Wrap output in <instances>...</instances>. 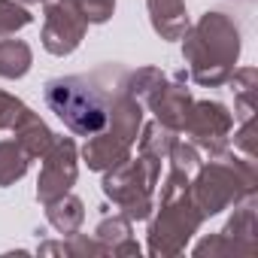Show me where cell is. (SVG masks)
<instances>
[{
  "label": "cell",
  "instance_id": "obj_1",
  "mask_svg": "<svg viewBox=\"0 0 258 258\" xmlns=\"http://www.w3.org/2000/svg\"><path fill=\"white\" fill-rule=\"evenodd\" d=\"M127 70L121 64H103L91 73L55 76L43 85L46 106L76 137H91L106 127L112 100L124 91Z\"/></svg>",
  "mask_w": 258,
  "mask_h": 258
},
{
  "label": "cell",
  "instance_id": "obj_2",
  "mask_svg": "<svg viewBox=\"0 0 258 258\" xmlns=\"http://www.w3.org/2000/svg\"><path fill=\"white\" fill-rule=\"evenodd\" d=\"M240 40V28L228 13L207 10L198 25H188V31L182 34V58L188 64V79L204 88L228 85L243 49Z\"/></svg>",
  "mask_w": 258,
  "mask_h": 258
},
{
  "label": "cell",
  "instance_id": "obj_3",
  "mask_svg": "<svg viewBox=\"0 0 258 258\" xmlns=\"http://www.w3.org/2000/svg\"><path fill=\"white\" fill-rule=\"evenodd\" d=\"M188 182H191V176H185V173H179V170H170V173L164 176L158 207H155L152 216L146 219V222H149V231H146V252H149L152 258H173V255H182L185 246L191 243V237H195V234L201 231V225H204V216H201V210H198L195 201H191Z\"/></svg>",
  "mask_w": 258,
  "mask_h": 258
},
{
  "label": "cell",
  "instance_id": "obj_4",
  "mask_svg": "<svg viewBox=\"0 0 258 258\" xmlns=\"http://www.w3.org/2000/svg\"><path fill=\"white\" fill-rule=\"evenodd\" d=\"M191 201L201 210L204 219L219 216L222 210H231L234 204H240L243 198L258 191V170L255 161L246 155H237L231 149L210 155V161L198 167V173L188 182Z\"/></svg>",
  "mask_w": 258,
  "mask_h": 258
},
{
  "label": "cell",
  "instance_id": "obj_5",
  "mask_svg": "<svg viewBox=\"0 0 258 258\" xmlns=\"http://www.w3.org/2000/svg\"><path fill=\"white\" fill-rule=\"evenodd\" d=\"M161 179V161L146 155H131L127 161L103 170V195L131 222H146L155 210V185Z\"/></svg>",
  "mask_w": 258,
  "mask_h": 258
},
{
  "label": "cell",
  "instance_id": "obj_6",
  "mask_svg": "<svg viewBox=\"0 0 258 258\" xmlns=\"http://www.w3.org/2000/svg\"><path fill=\"white\" fill-rule=\"evenodd\" d=\"M88 34V22L76 0H46L43 4V31L40 43L49 55L67 58L73 55Z\"/></svg>",
  "mask_w": 258,
  "mask_h": 258
},
{
  "label": "cell",
  "instance_id": "obj_7",
  "mask_svg": "<svg viewBox=\"0 0 258 258\" xmlns=\"http://www.w3.org/2000/svg\"><path fill=\"white\" fill-rule=\"evenodd\" d=\"M231 127H234V115L225 103H219V100H191L188 118L182 124V134L198 152L219 155V152L228 149Z\"/></svg>",
  "mask_w": 258,
  "mask_h": 258
},
{
  "label": "cell",
  "instance_id": "obj_8",
  "mask_svg": "<svg viewBox=\"0 0 258 258\" xmlns=\"http://www.w3.org/2000/svg\"><path fill=\"white\" fill-rule=\"evenodd\" d=\"M76 176H79V149H76L73 137L55 134V143L43 155V167H40V179H37V201L46 204V201L70 191L76 185Z\"/></svg>",
  "mask_w": 258,
  "mask_h": 258
},
{
  "label": "cell",
  "instance_id": "obj_9",
  "mask_svg": "<svg viewBox=\"0 0 258 258\" xmlns=\"http://www.w3.org/2000/svg\"><path fill=\"white\" fill-rule=\"evenodd\" d=\"M191 100H195V97H191V91L185 88V82L167 79V82L155 91V97H152L146 106L155 112V121L173 127V131H182V124H185V118H188V109H191Z\"/></svg>",
  "mask_w": 258,
  "mask_h": 258
},
{
  "label": "cell",
  "instance_id": "obj_10",
  "mask_svg": "<svg viewBox=\"0 0 258 258\" xmlns=\"http://www.w3.org/2000/svg\"><path fill=\"white\" fill-rule=\"evenodd\" d=\"M131 149H134V143L115 137L112 131H106V127H103V131H97V134H91L85 140V146H82L79 155L88 164V170L103 173V170H109V167H115V164H121V161L131 158Z\"/></svg>",
  "mask_w": 258,
  "mask_h": 258
},
{
  "label": "cell",
  "instance_id": "obj_11",
  "mask_svg": "<svg viewBox=\"0 0 258 258\" xmlns=\"http://www.w3.org/2000/svg\"><path fill=\"white\" fill-rule=\"evenodd\" d=\"M94 237L100 240V246L106 249V255L124 258V255H140L143 252L140 243L134 240V222L127 219V216H121V213H109L106 210L103 219L94 228Z\"/></svg>",
  "mask_w": 258,
  "mask_h": 258
},
{
  "label": "cell",
  "instance_id": "obj_12",
  "mask_svg": "<svg viewBox=\"0 0 258 258\" xmlns=\"http://www.w3.org/2000/svg\"><path fill=\"white\" fill-rule=\"evenodd\" d=\"M146 10H149V25L152 31L173 43L182 40V34L188 31V10H185V0H146Z\"/></svg>",
  "mask_w": 258,
  "mask_h": 258
},
{
  "label": "cell",
  "instance_id": "obj_13",
  "mask_svg": "<svg viewBox=\"0 0 258 258\" xmlns=\"http://www.w3.org/2000/svg\"><path fill=\"white\" fill-rule=\"evenodd\" d=\"M13 140L31 155V158H43L46 152H49V146L55 143V131H52V127L28 106L22 115H19V121L13 124Z\"/></svg>",
  "mask_w": 258,
  "mask_h": 258
},
{
  "label": "cell",
  "instance_id": "obj_14",
  "mask_svg": "<svg viewBox=\"0 0 258 258\" xmlns=\"http://www.w3.org/2000/svg\"><path fill=\"white\" fill-rule=\"evenodd\" d=\"M43 207H46V222H49L58 234H64V237H67V234H76V231L82 228V222H85V204H82L76 195H70V191H64V195L46 201Z\"/></svg>",
  "mask_w": 258,
  "mask_h": 258
},
{
  "label": "cell",
  "instance_id": "obj_15",
  "mask_svg": "<svg viewBox=\"0 0 258 258\" xmlns=\"http://www.w3.org/2000/svg\"><path fill=\"white\" fill-rule=\"evenodd\" d=\"M234 91V118L246 121L258 112V70L255 67H234L228 79Z\"/></svg>",
  "mask_w": 258,
  "mask_h": 258
},
{
  "label": "cell",
  "instance_id": "obj_16",
  "mask_svg": "<svg viewBox=\"0 0 258 258\" xmlns=\"http://www.w3.org/2000/svg\"><path fill=\"white\" fill-rule=\"evenodd\" d=\"M37 255H70V258H94V255H106V249L100 246V240L91 234H67L64 240H46L37 246Z\"/></svg>",
  "mask_w": 258,
  "mask_h": 258
},
{
  "label": "cell",
  "instance_id": "obj_17",
  "mask_svg": "<svg viewBox=\"0 0 258 258\" xmlns=\"http://www.w3.org/2000/svg\"><path fill=\"white\" fill-rule=\"evenodd\" d=\"M198 258H222V255H234V258H249L258 252V243L255 240H240V237H228V234H210L204 237L195 249H191Z\"/></svg>",
  "mask_w": 258,
  "mask_h": 258
},
{
  "label": "cell",
  "instance_id": "obj_18",
  "mask_svg": "<svg viewBox=\"0 0 258 258\" xmlns=\"http://www.w3.org/2000/svg\"><path fill=\"white\" fill-rule=\"evenodd\" d=\"M34 67V49L25 40H4L0 37V76L22 79Z\"/></svg>",
  "mask_w": 258,
  "mask_h": 258
},
{
  "label": "cell",
  "instance_id": "obj_19",
  "mask_svg": "<svg viewBox=\"0 0 258 258\" xmlns=\"http://www.w3.org/2000/svg\"><path fill=\"white\" fill-rule=\"evenodd\" d=\"M31 161L34 158L16 140H0V188H10L19 179H25Z\"/></svg>",
  "mask_w": 258,
  "mask_h": 258
},
{
  "label": "cell",
  "instance_id": "obj_20",
  "mask_svg": "<svg viewBox=\"0 0 258 258\" xmlns=\"http://www.w3.org/2000/svg\"><path fill=\"white\" fill-rule=\"evenodd\" d=\"M179 131L161 124V121H149L140 127V155L146 158H155V161H167V152L170 146L176 143Z\"/></svg>",
  "mask_w": 258,
  "mask_h": 258
},
{
  "label": "cell",
  "instance_id": "obj_21",
  "mask_svg": "<svg viewBox=\"0 0 258 258\" xmlns=\"http://www.w3.org/2000/svg\"><path fill=\"white\" fill-rule=\"evenodd\" d=\"M164 82H167V76H164L161 67H137V70H127V76H124V91L131 94V97H137V100L146 106Z\"/></svg>",
  "mask_w": 258,
  "mask_h": 258
},
{
  "label": "cell",
  "instance_id": "obj_22",
  "mask_svg": "<svg viewBox=\"0 0 258 258\" xmlns=\"http://www.w3.org/2000/svg\"><path fill=\"white\" fill-rule=\"evenodd\" d=\"M255 219H258V201H255V195H249L240 204H234V213L225 222L222 234L240 237V240H255Z\"/></svg>",
  "mask_w": 258,
  "mask_h": 258
},
{
  "label": "cell",
  "instance_id": "obj_23",
  "mask_svg": "<svg viewBox=\"0 0 258 258\" xmlns=\"http://www.w3.org/2000/svg\"><path fill=\"white\" fill-rule=\"evenodd\" d=\"M34 22L31 10L19 0H0V37H13Z\"/></svg>",
  "mask_w": 258,
  "mask_h": 258
},
{
  "label": "cell",
  "instance_id": "obj_24",
  "mask_svg": "<svg viewBox=\"0 0 258 258\" xmlns=\"http://www.w3.org/2000/svg\"><path fill=\"white\" fill-rule=\"evenodd\" d=\"M167 161H170V170H179V173H185V176H195L198 167H201V152H198L188 140H179V137H176V143H173L170 152H167Z\"/></svg>",
  "mask_w": 258,
  "mask_h": 258
},
{
  "label": "cell",
  "instance_id": "obj_25",
  "mask_svg": "<svg viewBox=\"0 0 258 258\" xmlns=\"http://www.w3.org/2000/svg\"><path fill=\"white\" fill-rule=\"evenodd\" d=\"M234 149L255 161V155H258V124H255V115L240 121V131L234 134Z\"/></svg>",
  "mask_w": 258,
  "mask_h": 258
},
{
  "label": "cell",
  "instance_id": "obj_26",
  "mask_svg": "<svg viewBox=\"0 0 258 258\" xmlns=\"http://www.w3.org/2000/svg\"><path fill=\"white\" fill-rule=\"evenodd\" d=\"M88 25H106L115 13V0H76Z\"/></svg>",
  "mask_w": 258,
  "mask_h": 258
},
{
  "label": "cell",
  "instance_id": "obj_27",
  "mask_svg": "<svg viewBox=\"0 0 258 258\" xmlns=\"http://www.w3.org/2000/svg\"><path fill=\"white\" fill-rule=\"evenodd\" d=\"M28 109L25 100H19L10 91H0V131H13V124L19 121V115Z\"/></svg>",
  "mask_w": 258,
  "mask_h": 258
},
{
  "label": "cell",
  "instance_id": "obj_28",
  "mask_svg": "<svg viewBox=\"0 0 258 258\" xmlns=\"http://www.w3.org/2000/svg\"><path fill=\"white\" fill-rule=\"evenodd\" d=\"M19 4H25V7H34V4H46V0H19Z\"/></svg>",
  "mask_w": 258,
  "mask_h": 258
}]
</instances>
